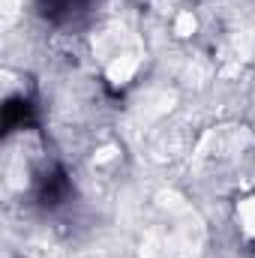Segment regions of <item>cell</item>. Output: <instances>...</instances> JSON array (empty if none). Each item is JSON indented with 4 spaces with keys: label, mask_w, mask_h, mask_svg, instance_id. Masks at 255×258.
Returning <instances> with one entry per match:
<instances>
[{
    "label": "cell",
    "mask_w": 255,
    "mask_h": 258,
    "mask_svg": "<svg viewBox=\"0 0 255 258\" xmlns=\"http://www.w3.org/2000/svg\"><path fill=\"white\" fill-rule=\"evenodd\" d=\"M132 72H135V57H129V54L117 57L114 63L108 66V78H111V81H126Z\"/></svg>",
    "instance_id": "obj_1"
},
{
    "label": "cell",
    "mask_w": 255,
    "mask_h": 258,
    "mask_svg": "<svg viewBox=\"0 0 255 258\" xmlns=\"http://www.w3.org/2000/svg\"><path fill=\"white\" fill-rule=\"evenodd\" d=\"M240 219H243L246 234H255V198H249V201L240 204Z\"/></svg>",
    "instance_id": "obj_2"
},
{
    "label": "cell",
    "mask_w": 255,
    "mask_h": 258,
    "mask_svg": "<svg viewBox=\"0 0 255 258\" xmlns=\"http://www.w3.org/2000/svg\"><path fill=\"white\" fill-rule=\"evenodd\" d=\"M174 30H177V36H189V33H195V15H192V12H180L177 21H174Z\"/></svg>",
    "instance_id": "obj_3"
},
{
    "label": "cell",
    "mask_w": 255,
    "mask_h": 258,
    "mask_svg": "<svg viewBox=\"0 0 255 258\" xmlns=\"http://www.w3.org/2000/svg\"><path fill=\"white\" fill-rule=\"evenodd\" d=\"M111 156H114V147H102V150L96 153V162H108Z\"/></svg>",
    "instance_id": "obj_4"
}]
</instances>
